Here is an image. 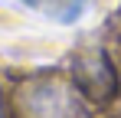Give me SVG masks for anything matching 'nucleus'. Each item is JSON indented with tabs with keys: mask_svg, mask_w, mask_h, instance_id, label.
Instances as JSON below:
<instances>
[{
	"mask_svg": "<svg viewBox=\"0 0 121 118\" xmlns=\"http://www.w3.org/2000/svg\"><path fill=\"white\" fill-rule=\"evenodd\" d=\"M23 118H88L82 92L65 79H33L20 89Z\"/></svg>",
	"mask_w": 121,
	"mask_h": 118,
	"instance_id": "f257e3e1",
	"label": "nucleus"
},
{
	"mask_svg": "<svg viewBox=\"0 0 121 118\" xmlns=\"http://www.w3.org/2000/svg\"><path fill=\"white\" fill-rule=\"evenodd\" d=\"M79 85L85 95L92 98H108L111 92H115V76H111V66L105 62L101 56H92L85 59V62H79Z\"/></svg>",
	"mask_w": 121,
	"mask_h": 118,
	"instance_id": "f03ea898",
	"label": "nucleus"
},
{
	"mask_svg": "<svg viewBox=\"0 0 121 118\" xmlns=\"http://www.w3.org/2000/svg\"><path fill=\"white\" fill-rule=\"evenodd\" d=\"M23 3L46 13V17H52V20H62V23L79 20V13L85 10V0H23Z\"/></svg>",
	"mask_w": 121,
	"mask_h": 118,
	"instance_id": "7ed1b4c3",
	"label": "nucleus"
},
{
	"mask_svg": "<svg viewBox=\"0 0 121 118\" xmlns=\"http://www.w3.org/2000/svg\"><path fill=\"white\" fill-rule=\"evenodd\" d=\"M0 118H3V108H0Z\"/></svg>",
	"mask_w": 121,
	"mask_h": 118,
	"instance_id": "20e7f679",
	"label": "nucleus"
}]
</instances>
